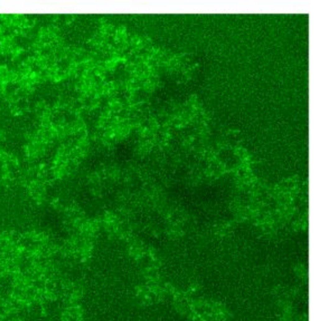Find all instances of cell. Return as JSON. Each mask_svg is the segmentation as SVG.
I'll list each match as a JSON object with an SVG mask.
<instances>
[{
  "label": "cell",
  "mask_w": 323,
  "mask_h": 321,
  "mask_svg": "<svg viewBox=\"0 0 323 321\" xmlns=\"http://www.w3.org/2000/svg\"><path fill=\"white\" fill-rule=\"evenodd\" d=\"M13 278L11 276H5L0 279V293L4 296H8L12 291Z\"/></svg>",
  "instance_id": "cell-1"
}]
</instances>
